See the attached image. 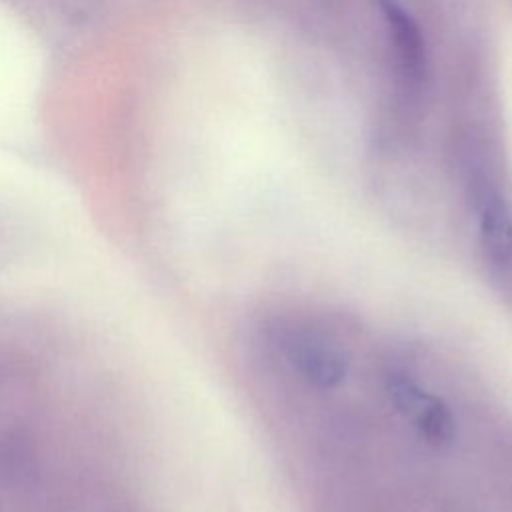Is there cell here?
<instances>
[{"label":"cell","mask_w":512,"mask_h":512,"mask_svg":"<svg viewBox=\"0 0 512 512\" xmlns=\"http://www.w3.org/2000/svg\"><path fill=\"white\" fill-rule=\"evenodd\" d=\"M378 2L406 82L420 84L426 74V48L416 20L396 0Z\"/></svg>","instance_id":"obj_2"},{"label":"cell","mask_w":512,"mask_h":512,"mask_svg":"<svg viewBox=\"0 0 512 512\" xmlns=\"http://www.w3.org/2000/svg\"><path fill=\"white\" fill-rule=\"evenodd\" d=\"M282 348L294 368L318 388H334L346 378L344 352L314 332H292L284 338Z\"/></svg>","instance_id":"obj_1"},{"label":"cell","mask_w":512,"mask_h":512,"mask_svg":"<svg viewBox=\"0 0 512 512\" xmlns=\"http://www.w3.org/2000/svg\"><path fill=\"white\" fill-rule=\"evenodd\" d=\"M416 426L430 444L444 446L454 440L456 424L448 406L438 398H426L416 408Z\"/></svg>","instance_id":"obj_4"},{"label":"cell","mask_w":512,"mask_h":512,"mask_svg":"<svg viewBox=\"0 0 512 512\" xmlns=\"http://www.w3.org/2000/svg\"><path fill=\"white\" fill-rule=\"evenodd\" d=\"M480 242L494 264L512 260V210L498 194H486L480 204Z\"/></svg>","instance_id":"obj_3"}]
</instances>
